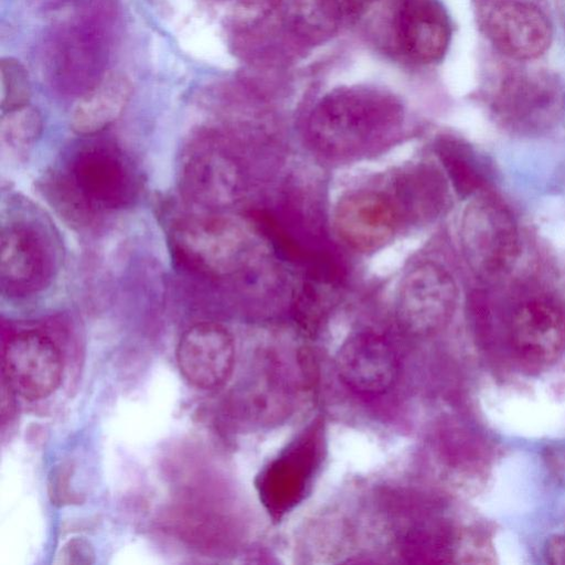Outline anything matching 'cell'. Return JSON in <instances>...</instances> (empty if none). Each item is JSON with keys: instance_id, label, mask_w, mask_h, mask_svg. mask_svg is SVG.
I'll use <instances>...</instances> for the list:
<instances>
[{"instance_id": "1", "label": "cell", "mask_w": 565, "mask_h": 565, "mask_svg": "<svg viewBox=\"0 0 565 565\" xmlns=\"http://www.w3.org/2000/svg\"><path fill=\"white\" fill-rule=\"evenodd\" d=\"M115 0H71L52 18L44 42L50 81L78 97L107 73L118 10Z\"/></svg>"}, {"instance_id": "2", "label": "cell", "mask_w": 565, "mask_h": 565, "mask_svg": "<svg viewBox=\"0 0 565 565\" xmlns=\"http://www.w3.org/2000/svg\"><path fill=\"white\" fill-rule=\"evenodd\" d=\"M169 244L177 263L204 278H223L247 260L249 233L234 218L194 215L179 220L171 228Z\"/></svg>"}, {"instance_id": "3", "label": "cell", "mask_w": 565, "mask_h": 565, "mask_svg": "<svg viewBox=\"0 0 565 565\" xmlns=\"http://www.w3.org/2000/svg\"><path fill=\"white\" fill-rule=\"evenodd\" d=\"M322 424L312 420L259 471L256 489L273 520L284 518L309 493L323 458Z\"/></svg>"}, {"instance_id": "4", "label": "cell", "mask_w": 565, "mask_h": 565, "mask_svg": "<svg viewBox=\"0 0 565 565\" xmlns=\"http://www.w3.org/2000/svg\"><path fill=\"white\" fill-rule=\"evenodd\" d=\"M565 109V87L547 70L518 68L504 74L494 90L492 110L505 127L524 134L554 125Z\"/></svg>"}, {"instance_id": "5", "label": "cell", "mask_w": 565, "mask_h": 565, "mask_svg": "<svg viewBox=\"0 0 565 565\" xmlns=\"http://www.w3.org/2000/svg\"><path fill=\"white\" fill-rule=\"evenodd\" d=\"M68 179L86 207L115 211L132 204L139 177L128 156L110 142H90L72 157Z\"/></svg>"}, {"instance_id": "6", "label": "cell", "mask_w": 565, "mask_h": 565, "mask_svg": "<svg viewBox=\"0 0 565 565\" xmlns=\"http://www.w3.org/2000/svg\"><path fill=\"white\" fill-rule=\"evenodd\" d=\"M460 234L466 258L479 274H501L518 256L519 235L514 217L493 196H480L467 206Z\"/></svg>"}, {"instance_id": "7", "label": "cell", "mask_w": 565, "mask_h": 565, "mask_svg": "<svg viewBox=\"0 0 565 565\" xmlns=\"http://www.w3.org/2000/svg\"><path fill=\"white\" fill-rule=\"evenodd\" d=\"M478 22L490 43L514 61L542 56L553 38L545 12L527 0H482L477 2Z\"/></svg>"}, {"instance_id": "8", "label": "cell", "mask_w": 565, "mask_h": 565, "mask_svg": "<svg viewBox=\"0 0 565 565\" xmlns=\"http://www.w3.org/2000/svg\"><path fill=\"white\" fill-rule=\"evenodd\" d=\"M62 373L61 351L42 332H19L3 348V383L29 401L41 399L53 393L60 385Z\"/></svg>"}, {"instance_id": "9", "label": "cell", "mask_w": 565, "mask_h": 565, "mask_svg": "<svg viewBox=\"0 0 565 565\" xmlns=\"http://www.w3.org/2000/svg\"><path fill=\"white\" fill-rule=\"evenodd\" d=\"M457 298L451 276L438 265L423 264L405 277L397 302L402 327L415 335H428L450 319Z\"/></svg>"}, {"instance_id": "10", "label": "cell", "mask_w": 565, "mask_h": 565, "mask_svg": "<svg viewBox=\"0 0 565 565\" xmlns=\"http://www.w3.org/2000/svg\"><path fill=\"white\" fill-rule=\"evenodd\" d=\"M393 42L405 58L434 64L446 54L451 25L439 0H395L392 10Z\"/></svg>"}, {"instance_id": "11", "label": "cell", "mask_w": 565, "mask_h": 565, "mask_svg": "<svg viewBox=\"0 0 565 565\" xmlns=\"http://www.w3.org/2000/svg\"><path fill=\"white\" fill-rule=\"evenodd\" d=\"M175 356L188 382L200 388H215L223 385L233 371L234 340L221 324L199 322L181 335Z\"/></svg>"}, {"instance_id": "12", "label": "cell", "mask_w": 565, "mask_h": 565, "mask_svg": "<svg viewBox=\"0 0 565 565\" xmlns=\"http://www.w3.org/2000/svg\"><path fill=\"white\" fill-rule=\"evenodd\" d=\"M335 369L341 381L361 395L385 393L397 379L399 363L392 347L373 334L347 338L341 344Z\"/></svg>"}, {"instance_id": "13", "label": "cell", "mask_w": 565, "mask_h": 565, "mask_svg": "<svg viewBox=\"0 0 565 565\" xmlns=\"http://www.w3.org/2000/svg\"><path fill=\"white\" fill-rule=\"evenodd\" d=\"M509 337L522 360L534 364L552 362L565 349V313L546 299L527 300L513 312Z\"/></svg>"}, {"instance_id": "14", "label": "cell", "mask_w": 565, "mask_h": 565, "mask_svg": "<svg viewBox=\"0 0 565 565\" xmlns=\"http://www.w3.org/2000/svg\"><path fill=\"white\" fill-rule=\"evenodd\" d=\"M0 252L1 288L7 295L23 297L33 294L50 278V252L31 227L3 226Z\"/></svg>"}, {"instance_id": "15", "label": "cell", "mask_w": 565, "mask_h": 565, "mask_svg": "<svg viewBox=\"0 0 565 565\" xmlns=\"http://www.w3.org/2000/svg\"><path fill=\"white\" fill-rule=\"evenodd\" d=\"M130 96L129 79L119 73H107L78 97L71 116L72 129L83 136L103 131L121 116Z\"/></svg>"}, {"instance_id": "16", "label": "cell", "mask_w": 565, "mask_h": 565, "mask_svg": "<svg viewBox=\"0 0 565 565\" xmlns=\"http://www.w3.org/2000/svg\"><path fill=\"white\" fill-rule=\"evenodd\" d=\"M182 191L192 202L204 207L230 203L235 194L237 175L231 161L214 151L194 154L182 172Z\"/></svg>"}, {"instance_id": "17", "label": "cell", "mask_w": 565, "mask_h": 565, "mask_svg": "<svg viewBox=\"0 0 565 565\" xmlns=\"http://www.w3.org/2000/svg\"><path fill=\"white\" fill-rule=\"evenodd\" d=\"M392 224L391 209L373 194L355 195L343 201L337 213L339 233L360 248L384 245L391 236Z\"/></svg>"}, {"instance_id": "18", "label": "cell", "mask_w": 565, "mask_h": 565, "mask_svg": "<svg viewBox=\"0 0 565 565\" xmlns=\"http://www.w3.org/2000/svg\"><path fill=\"white\" fill-rule=\"evenodd\" d=\"M418 148L419 141L417 139H409L392 147L377 157L360 160L342 168L333 178V194L337 195L339 192L341 194L345 189L364 179L404 164L415 156Z\"/></svg>"}, {"instance_id": "19", "label": "cell", "mask_w": 565, "mask_h": 565, "mask_svg": "<svg viewBox=\"0 0 565 565\" xmlns=\"http://www.w3.org/2000/svg\"><path fill=\"white\" fill-rule=\"evenodd\" d=\"M43 119L32 105L24 104L2 111L0 122L1 145L10 150H24L41 136Z\"/></svg>"}, {"instance_id": "20", "label": "cell", "mask_w": 565, "mask_h": 565, "mask_svg": "<svg viewBox=\"0 0 565 565\" xmlns=\"http://www.w3.org/2000/svg\"><path fill=\"white\" fill-rule=\"evenodd\" d=\"M424 230L403 235L379 247L370 258L367 269L377 278H386L397 273L407 260L427 242Z\"/></svg>"}, {"instance_id": "21", "label": "cell", "mask_w": 565, "mask_h": 565, "mask_svg": "<svg viewBox=\"0 0 565 565\" xmlns=\"http://www.w3.org/2000/svg\"><path fill=\"white\" fill-rule=\"evenodd\" d=\"M0 78L2 111L29 103L30 78L19 61L3 57L0 63Z\"/></svg>"}, {"instance_id": "22", "label": "cell", "mask_w": 565, "mask_h": 565, "mask_svg": "<svg viewBox=\"0 0 565 565\" xmlns=\"http://www.w3.org/2000/svg\"><path fill=\"white\" fill-rule=\"evenodd\" d=\"M540 233L555 247L565 249V200L547 199L536 212Z\"/></svg>"}, {"instance_id": "23", "label": "cell", "mask_w": 565, "mask_h": 565, "mask_svg": "<svg viewBox=\"0 0 565 565\" xmlns=\"http://www.w3.org/2000/svg\"><path fill=\"white\" fill-rule=\"evenodd\" d=\"M93 556L92 547L84 540L67 542L61 553L63 559L67 558L64 563H90L89 558Z\"/></svg>"}, {"instance_id": "24", "label": "cell", "mask_w": 565, "mask_h": 565, "mask_svg": "<svg viewBox=\"0 0 565 565\" xmlns=\"http://www.w3.org/2000/svg\"><path fill=\"white\" fill-rule=\"evenodd\" d=\"M546 561L555 565H565V537L555 535L545 544Z\"/></svg>"}, {"instance_id": "25", "label": "cell", "mask_w": 565, "mask_h": 565, "mask_svg": "<svg viewBox=\"0 0 565 565\" xmlns=\"http://www.w3.org/2000/svg\"><path fill=\"white\" fill-rule=\"evenodd\" d=\"M330 2H332L333 4H338V6H347L351 2H353L354 0H328Z\"/></svg>"}, {"instance_id": "26", "label": "cell", "mask_w": 565, "mask_h": 565, "mask_svg": "<svg viewBox=\"0 0 565 565\" xmlns=\"http://www.w3.org/2000/svg\"><path fill=\"white\" fill-rule=\"evenodd\" d=\"M478 1H482V0H477V2H478Z\"/></svg>"}]
</instances>
